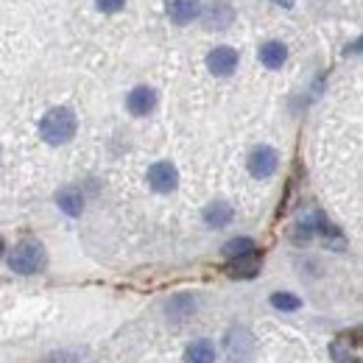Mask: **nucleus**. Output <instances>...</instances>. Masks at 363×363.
<instances>
[{"label": "nucleus", "instance_id": "f257e3e1", "mask_svg": "<svg viewBox=\"0 0 363 363\" xmlns=\"http://www.w3.org/2000/svg\"><path fill=\"white\" fill-rule=\"evenodd\" d=\"M40 135L50 145H62L76 135V115L67 106H56L50 109L45 118L40 121Z\"/></svg>", "mask_w": 363, "mask_h": 363}, {"label": "nucleus", "instance_id": "f03ea898", "mask_svg": "<svg viewBox=\"0 0 363 363\" xmlns=\"http://www.w3.org/2000/svg\"><path fill=\"white\" fill-rule=\"evenodd\" d=\"M48 263L45 246L40 240H23L14 246V252L9 255V266L17 274H37L43 272Z\"/></svg>", "mask_w": 363, "mask_h": 363}, {"label": "nucleus", "instance_id": "7ed1b4c3", "mask_svg": "<svg viewBox=\"0 0 363 363\" xmlns=\"http://www.w3.org/2000/svg\"><path fill=\"white\" fill-rule=\"evenodd\" d=\"M255 335L243 327H232L224 338V352H227L229 363H246L255 355Z\"/></svg>", "mask_w": 363, "mask_h": 363}, {"label": "nucleus", "instance_id": "20e7f679", "mask_svg": "<svg viewBox=\"0 0 363 363\" xmlns=\"http://www.w3.org/2000/svg\"><path fill=\"white\" fill-rule=\"evenodd\" d=\"M277 165H279V157H277V151H274L272 145H257L249 154V174L257 177V179L272 177L274 171H277Z\"/></svg>", "mask_w": 363, "mask_h": 363}, {"label": "nucleus", "instance_id": "39448f33", "mask_svg": "<svg viewBox=\"0 0 363 363\" xmlns=\"http://www.w3.org/2000/svg\"><path fill=\"white\" fill-rule=\"evenodd\" d=\"M148 184L157 193H171L179 184V174H177V168L171 162H157V165L148 168Z\"/></svg>", "mask_w": 363, "mask_h": 363}, {"label": "nucleus", "instance_id": "423d86ee", "mask_svg": "<svg viewBox=\"0 0 363 363\" xmlns=\"http://www.w3.org/2000/svg\"><path fill=\"white\" fill-rule=\"evenodd\" d=\"M207 67L213 76H232L235 67H238V50L232 48H216L210 56H207Z\"/></svg>", "mask_w": 363, "mask_h": 363}, {"label": "nucleus", "instance_id": "0eeeda50", "mask_svg": "<svg viewBox=\"0 0 363 363\" xmlns=\"http://www.w3.org/2000/svg\"><path fill=\"white\" fill-rule=\"evenodd\" d=\"M201 14V3L199 0H168V17L177 26H187Z\"/></svg>", "mask_w": 363, "mask_h": 363}, {"label": "nucleus", "instance_id": "6e6552de", "mask_svg": "<svg viewBox=\"0 0 363 363\" xmlns=\"http://www.w3.org/2000/svg\"><path fill=\"white\" fill-rule=\"evenodd\" d=\"M126 106H129L132 115L143 118V115H148L157 106V92L151 90V87H135V90L129 92V98H126Z\"/></svg>", "mask_w": 363, "mask_h": 363}, {"label": "nucleus", "instance_id": "1a4fd4ad", "mask_svg": "<svg viewBox=\"0 0 363 363\" xmlns=\"http://www.w3.org/2000/svg\"><path fill=\"white\" fill-rule=\"evenodd\" d=\"M260 266H263L260 255L249 252V255H243V257H235V260L229 263L227 272H229V277H235V279H252V277L260 274Z\"/></svg>", "mask_w": 363, "mask_h": 363}, {"label": "nucleus", "instance_id": "9d476101", "mask_svg": "<svg viewBox=\"0 0 363 363\" xmlns=\"http://www.w3.org/2000/svg\"><path fill=\"white\" fill-rule=\"evenodd\" d=\"M56 204H59V210H65L73 218L82 216V210H84V199H82V193L76 187H62L56 193Z\"/></svg>", "mask_w": 363, "mask_h": 363}, {"label": "nucleus", "instance_id": "9b49d317", "mask_svg": "<svg viewBox=\"0 0 363 363\" xmlns=\"http://www.w3.org/2000/svg\"><path fill=\"white\" fill-rule=\"evenodd\" d=\"M218 352L210 341H193L187 350H184V363H216Z\"/></svg>", "mask_w": 363, "mask_h": 363}, {"label": "nucleus", "instance_id": "f8f14e48", "mask_svg": "<svg viewBox=\"0 0 363 363\" xmlns=\"http://www.w3.org/2000/svg\"><path fill=\"white\" fill-rule=\"evenodd\" d=\"M333 361L335 363H350L355 358V352H358V335L355 338H350V335H338L335 341H333Z\"/></svg>", "mask_w": 363, "mask_h": 363}, {"label": "nucleus", "instance_id": "ddd939ff", "mask_svg": "<svg viewBox=\"0 0 363 363\" xmlns=\"http://www.w3.org/2000/svg\"><path fill=\"white\" fill-rule=\"evenodd\" d=\"M232 17H235V11L229 9L227 3H216V6L207 9V14H204V26L218 31V28H227L229 23H232Z\"/></svg>", "mask_w": 363, "mask_h": 363}, {"label": "nucleus", "instance_id": "4468645a", "mask_svg": "<svg viewBox=\"0 0 363 363\" xmlns=\"http://www.w3.org/2000/svg\"><path fill=\"white\" fill-rule=\"evenodd\" d=\"M204 221H207V227H227L229 221H232V207H229L227 201H213L207 210H204Z\"/></svg>", "mask_w": 363, "mask_h": 363}, {"label": "nucleus", "instance_id": "2eb2a0df", "mask_svg": "<svg viewBox=\"0 0 363 363\" xmlns=\"http://www.w3.org/2000/svg\"><path fill=\"white\" fill-rule=\"evenodd\" d=\"M285 59H288V48L282 45V43H266V45L260 48V62L266 67H272V70L282 67Z\"/></svg>", "mask_w": 363, "mask_h": 363}, {"label": "nucleus", "instance_id": "dca6fc26", "mask_svg": "<svg viewBox=\"0 0 363 363\" xmlns=\"http://www.w3.org/2000/svg\"><path fill=\"white\" fill-rule=\"evenodd\" d=\"M249 252H255V243H252L249 238H235V240H229L227 246H224V257H227V260L243 257V255H249Z\"/></svg>", "mask_w": 363, "mask_h": 363}, {"label": "nucleus", "instance_id": "f3484780", "mask_svg": "<svg viewBox=\"0 0 363 363\" xmlns=\"http://www.w3.org/2000/svg\"><path fill=\"white\" fill-rule=\"evenodd\" d=\"M272 305L277 308V311H285V313H291V311H299V308H302L299 296H294V294H274Z\"/></svg>", "mask_w": 363, "mask_h": 363}, {"label": "nucleus", "instance_id": "a211bd4d", "mask_svg": "<svg viewBox=\"0 0 363 363\" xmlns=\"http://www.w3.org/2000/svg\"><path fill=\"white\" fill-rule=\"evenodd\" d=\"M123 3H126V0H98V9L112 14V11H121V9H123Z\"/></svg>", "mask_w": 363, "mask_h": 363}, {"label": "nucleus", "instance_id": "6ab92c4d", "mask_svg": "<svg viewBox=\"0 0 363 363\" xmlns=\"http://www.w3.org/2000/svg\"><path fill=\"white\" fill-rule=\"evenodd\" d=\"M274 3L282 6V9H291V6H294V0H274Z\"/></svg>", "mask_w": 363, "mask_h": 363}, {"label": "nucleus", "instance_id": "aec40b11", "mask_svg": "<svg viewBox=\"0 0 363 363\" xmlns=\"http://www.w3.org/2000/svg\"><path fill=\"white\" fill-rule=\"evenodd\" d=\"M0 255H3V240H0Z\"/></svg>", "mask_w": 363, "mask_h": 363}]
</instances>
